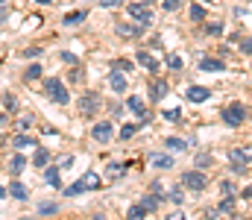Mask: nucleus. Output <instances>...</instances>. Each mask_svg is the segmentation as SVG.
Segmentation results:
<instances>
[{"mask_svg":"<svg viewBox=\"0 0 252 220\" xmlns=\"http://www.w3.org/2000/svg\"><path fill=\"white\" fill-rule=\"evenodd\" d=\"M220 121L226 124V126H244V121H247V109H244V103H238V100H232L229 106H223L220 109Z\"/></svg>","mask_w":252,"mask_h":220,"instance_id":"obj_1","label":"nucleus"},{"mask_svg":"<svg viewBox=\"0 0 252 220\" xmlns=\"http://www.w3.org/2000/svg\"><path fill=\"white\" fill-rule=\"evenodd\" d=\"M126 15H129L135 24H141L144 30H150V27H153V12H150V6H147V3H141V0L129 3V6H126Z\"/></svg>","mask_w":252,"mask_h":220,"instance_id":"obj_2","label":"nucleus"},{"mask_svg":"<svg viewBox=\"0 0 252 220\" xmlns=\"http://www.w3.org/2000/svg\"><path fill=\"white\" fill-rule=\"evenodd\" d=\"M44 91H47V97H50L53 103H59V106L70 103V94H67V88H64V82L59 76H50V79L44 82Z\"/></svg>","mask_w":252,"mask_h":220,"instance_id":"obj_3","label":"nucleus"},{"mask_svg":"<svg viewBox=\"0 0 252 220\" xmlns=\"http://www.w3.org/2000/svg\"><path fill=\"white\" fill-rule=\"evenodd\" d=\"M182 185H185L188 191H193V194H199V191H205L208 176H205V170L193 167V170H185V173H182Z\"/></svg>","mask_w":252,"mask_h":220,"instance_id":"obj_4","label":"nucleus"},{"mask_svg":"<svg viewBox=\"0 0 252 220\" xmlns=\"http://www.w3.org/2000/svg\"><path fill=\"white\" fill-rule=\"evenodd\" d=\"M100 103H103V100H100L97 91H85V94L79 97V115H82V118H94L97 109H100Z\"/></svg>","mask_w":252,"mask_h":220,"instance_id":"obj_5","label":"nucleus"},{"mask_svg":"<svg viewBox=\"0 0 252 220\" xmlns=\"http://www.w3.org/2000/svg\"><path fill=\"white\" fill-rule=\"evenodd\" d=\"M147 88H150V103H158V100H164V97H167L170 82H167V79H161V76H153Z\"/></svg>","mask_w":252,"mask_h":220,"instance_id":"obj_6","label":"nucleus"},{"mask_svg":"<svg viewBox=\"0 0 252 220\" xmlns=\"http://www.w3.org/2000/svg\"><path fill=\"white\" fill-rule=\"evenodd\" d=\"M112 135H115L112 121H100V124H94V129H91V138H94L97 144H109V141H112Z\"/></svg>","mask_w":252,"mask_h":220,"instance_id":"obj_7","label":"nucleus"},{"mask_svg":"<svg viewBox=\"0 0 252 220\" xmlns=\"http://www.w3.org/2000/svg\"><path fill=\"white\" fill-rule=\"evenodd\" d=\"M100 185H103V179H100L97 170H85V173L79 176V188H82V194H85V191H97Z\"/></svg>","mask_w":252,"mask_h":220,"instance_id":"obj_8","label":"nucleus"},{"mask_svg":"<svg viewBox=\"0 0 252 220\" xmlns=\"http://www.w3.org/2000/svg\"><path fill=\"white\" fill-rule=\"evenodd\" d=\"M126 82H129V73L115 71V68H112V73H109V88H112V91H118V94H124Z\"/></svg>","mask_w":252,"mask_h":220,"instance_id":"obj_9","label":"nucleus"},{"mask_svg":"<svg viewBox=\"0 0 252 220\" xmlns=\"http://www.w3.org/2000/svg\"><path fill=\"white\" fill-rule=\"evenodd\" d=\"M135 62H138L141 68H147L150 73L158 71V59H156L153 53H147V50H138V53H135Z\"/></svg>","mask_w":252,"mask_h":220,"instance_id":"obj_10","label":"nucleus"},{"mask_svg":"<svg viewBox=\"0 0 252 220\" xmlns=\"http://www.w3.org/2000/svg\"><path fill=\"white\" fill-rule=\"evenodd\" d=\"M185 97H188L190 103H205V100L211 97V88H205V85H190Z\"/></svg>","mask_w":252,"mask_h":220,"instance_id":"obj_11","label":"nucleus"},{"mask_svg":"<svg viewBox=\"0 0 252 220\" xmlns=\"http://www.w3.org/2000/svg\"><path fill=\"white\" fill-rule=\"evenodd\" d=\"M115 30H118V35H121V38H138V35L144 32V27H141V24H118Z\"/></svg>","mask_w":252,"mask_h":220,"instance_id":"obj_12","label":"nucleus"},{"mask_svg":"<svg viewBox=\"0 0 252 220\" xmlns=\"http://www.w3.org/2000/svg\"><path fill=\"white\" fill-rule=\"evenodd\" d=\"M124 176H126L124 161H112V164L106 167V179H109V182H118V179H124Z\"/></svg>","mask_w":252,"mask_h":220,"instance_id":"obj_13","label":"nucleus"},{"mask_svg":"<svg viewBox=\"0 0 252 220\" xmlns=\"http://www.w3.org/2000/svg\"><path fill=\"white\" fill-rule=\"evenodd\" d=\"M126 106H129V112H135L138 118L147 121V103H144V97H135V94H132V97L126 100Z\"/></svg>","mask_w":252,"mask_h":220,"instance_id":"obj_14","label":"nucleus"},{"mask_svg":"<svg viewBox=\"0 0 252 220\" xmlns=\"http://www.w3.org/2000/svg\"><path fill=\"white\" fill-rule=\"evenodd\" d=\"M199 68H202V71L220 73V71H226V62H223V56H220V59H214V56H205V59L199 62Z\"/></svg>","mask_w":252,"mask_h":220,"instance_id":"obj_15","label":"nucleus"},{"mask_svg":"<svg viewBox=\"0 0 252 220\" xmlns=\"http://www.w3.org/2000/svg\"><path fill=\"white\" fill-rule=\"evenodd\" d=\"M235 209H238V194H226L223 200H220V215H235Z\"/></svg>","mask_w":252,"mask_h":220,"instance_id":"obj_16","label":"nucleus"},{"mask_svg":"<svg viewBox=\"0 0 252 220\" xmlns=\"http://www.w3.org/2000/svg\"><path fill=\"white\" fill-rule=\"evenodd\" d=\"M24 167H27V158H24L21 153H15V156L9 158V173H12V176H21Z\"/></svg>","mask_w":252,"mask_h":220,"instance_id":"obj_17","label":"nucleus"},{"mask_svg":"<svg viewBox=\"0 0 252 220\" xmlns=\"http://www.w3.org/2000/svg\"><path fill=\"white\" fill-rule=\"evenodd\" d=\"M12 147H15V150H27V147H38V141H35L32 135L21 132V135H15V138H12Z\"/></svg>","mask_w":252,"mask_h":220,"instance_id":"obj_18","label":"nucleus"},{"mask_svg":"<svg viewBox=\"0 0 252 220\" xmlns=\"http://www.w3.org/2000/svg\"><path fill=\"white\" fill-rule=\"evenodd\" d=\"M47 161H50V150H47V147H35L32 164H35V167H47Z\"/></svg>","mask_w":252,"mask_h":220,"instance_id":"obj_19","label":"nucleus"},{"mask_svg":"<svg viewBox=\"0 0 252 220\" xmlns=\"http://www.w3.org/2000/svg\"><path fill=\"white\" fill-rule=\"evenodd\" d=\"M150 164H153V167H161V170H167V167H173V156L153 153V156H150Z\"/></svg>","mask_w":252,"mask_h":220,"instance_id":"obj_20","label":"nucleus"},{"mask_svg":"<svg viewBox=\"0 0 252 220\" xmlns=\"http://www.w3.org/2000/svg\"><path fill=\"white\" fill-rule=\"evenodd\" d=\"M44 182L53 185V188H62V176H59V167H44Z\"/></svg>","mask_w":252,"mask_h":220,"instance_id":"obj_21","label":"nucleus"},{"mask_svg":"<svg viewBox=\"0 0 252 220\" xmlns=\"http://www.w3.org/2000/svg\"><path fill=\"white\" fill-rule=\"evenodd\" d=\"M229 158H232V161H238V164L252 167V156L247 153V150H238V147H235V150H229Z\"/></svg>","mask_w":252,"mask_h":220,"instance_id":"obj_22","label":"nucleus"},{"mask_svg":"<svg viewBox=\"0 0 252 220\" xmlns=\"http://www.w3.org/2000/svg\"><path fill=\"white\" fill-rule=\"evenodd\" d=\"M141 206H144L147 212H158V206H161V200H158V197H156L153 191H147V194L141 197Z\"/></svg>","mask_w":252,"mask_h":220,"instance_id":"obj_23","label":"nucleus"},{"mask_svg":"<svg viewBox=\"0 0 252 220\" xmlns=\"http://www.w3.org/2000/svg\"><path fill=\"white\" fill-rule=\"evenodd\" d=\"M150 191H153V194H156L158 200H164V197H170V188H167V185H164L161 179H153V182H150Z\"/></svg>","mask_w":252,"mask_h":220,"instance_id":"obj_24","label":"nucleus"},{"mask_svg":"<svg viewBox=\"0 0 252 220\" xmlns=\"http://www.w3.org/2000/svg\"><path fill=\"white\" fill-rule=\"evenodd\" d=\"M6 191H9V197H12V200H27V197H30V191H27L21 182H12Z\"/></svg>","mask_w":252,"mask_h":220,"instance_id":"obj_25","label":"nucleus"},{"mask_svg":"<svg viewBox=\"0 0 252 220\" xmlns=\"http://www.w3.org/2000/svg\"><path fill=\"white\" fill-rule=\"evenodd\" d=\"M147 215H150V212H147L141 203H138V206H129V212H126V218H129V220H144Z\"/></svg>","mask_w":252,"mask_h":220,"instance_id":"obj_26","label":"nucleus"},{"mask_svg":"<svg viewBox=\"0 0 252 220\" xmlns=\"http://www.w3.org/2000/svg\"><path fill=\"white\" fill-rule=\"evenodd\" d=\"M85 18H88V12H85V9H79V12H70V15H64V24H67V27H73V24H82Z\"/></svg>","mask_w":252,"mask_h":220,"instance_id":"obj_27","label":"nucleus"},{"mask_svg":"<svg viewBox=\"0 0 252 220\" xmlns=\"http://www.w3.org/2000/svg\"><path fill=\"white\" fill-rule=\"evenodd\" d=\"M167 200H173L176 206H182V203H185V185H173V188H170V197H167Z\"/></svg>","mask_w":252,"mask_h":220,"instance_id":"obj_28","label":"nucleus"},{"mask_svg":"<svg viewBox=\"0 0 252 220\" xmlns=\"http://www.w3.org/2000/svg\"><path fill=\"white\" fill-rule=\"evenodd\" d=\"M164 147H167L170 153H182V150H188V141H182V138H167Z\"/></svg>","mask_w":252,"mask_h":220,"instance_id":"obj_29","label":"nucleus"},{"mask_svg":"<svg viewBox=\"0 0 252 220\" xmlns=\"http://www.w3.org/2000/svg\"><path fill=\"white\" fill-rule=\"evenodd\" d=\"M3 112H18V97L15 94H3Z\"/></svg>","mask_w":252,"mask_h":220,"instance_id":"obj_30","label":"nucleus"},{"mask_svg":"<svg viewBox=\"0 0 252 220\" xmlns=\"http://www.w3.org/2000/svg\"><path fill=\"white\" fill-rule=\"evenodd\" d=\"M32 126H35V121H32V115H21V118H18V129H21V132H30Z\"/></svg>","mask_w":252,"mask_h":220,"instance_id":"obj_31","label":"nucleus"},{"mask_svg":"<svg viewBox=\"0 0 252 220\" xmlns=\"http://www.w3.org/2000/svg\"><path fill=\"white\" fill-rule=\"evenodd\" d=\"M190 21H205V6L193 3V6H190Z\"/></svg>","mask_w":252,"mask_h":220,"instance_id":"obj_32","label":"nucleus"},{"mask_svg":"<svg viewBox=\"0 0 252 220\" xmlns=\"http://www.w3.org/2000/svg\"><path fill=\"white\" fill-rule=\"evenodd\" d=\"M38 76H41V65H30V68L24 71V79H27V82H32V79H38Z\"/></svg>","mask_w":252,"mask_h":220,"instance_id":"obj_33","label":"nucleus"},{"mask_svg":"<svg viewBox=\"0 0 252 220\" xmlns=\"http://www.w3.org/2000/svg\"><path fill=\"white\" fill-rule=\"evenodd\" d=\"M138 126H141V124H124V126H121V138H132V135H135V132H138Z\"/></svg>","mask_w":252,"mask_h":220,"instance_id":"obj_34","label":"nucleus"},{"mask_svg":"<svg viewBox=\"0 0 252 220\" xmlns=\"http://www.w3.org/2000/svg\"><path fill=\"white\" fill-rule=\"evenodd\" d=\"M112 68H115V71H124V73H132V62H129V59H115Z\"/></svg>","mask_w":252,"mask_h":220,"instance_id":"obj_35","label":"nucleus"},{"mask_svg":"<svg viewBox=\"0 0 252 220\" xmlns=\"http://www.w3.org/2000/svg\"><path fill=\"white\" fill-rule=\"evenodd\" d=\"M205 32H208V35H223V21H211V24L205 27Z\"/></svg>","mask_w":252,"mask_h":220,"instance_id":"obj_36","label":"nucleus"},{"mask_svg":"<svg viewBox=\"0 0 252 220\" xmlns=\"http://www.w3.org/2000/svg\"><path fill=\"white\" fill-rule=\"evenodd\" d=\"M167 65H170L173 71H182V59H179L176 53H167Z\"/></svg>","mask_w":252,"mask_h":220,"instance_id":"obj_37","label":"nucleus"},{"mask_svg":"<svg viewBox=\"0 0 252 220\" xmlns=\"http://www.w3.org/2000/svg\"><path fill=\"white\" fill-rule=\"evenodd\" d=\"M208 164H211V156H208V153H199V156H196V167H199V170H205Z\"/></svg>","mask_w":252,"mask_h":220,"instance_id":"obj_38","label":"nucleus"},{"mask_svg":"<svg viewBox=\"0 0 252 220\" xmlns=\"http://www.w3.org/2000/svg\"><path fill=\"white\" fill-rule=\"evenodd\" d=\"M179 6H182V0H164V3H161V9H164V12H176Z\"/></svg>","mask_w":252,"mask_h":220,"instance_id":"obj_39","label":"nucleus"},{"mask_svg":"<svg viewBox=\"0 0 252 220\" xmlns=\"http://www.w3.org/2000/svg\"><path fill=\"white\" fill-rule=\"evenodd\" d=\"M229 170H232L235 176H244V173H247L250 167H247V164H238V161H232V167H229Z\"/></svg>","mask_w":252,"mask_h":220,"instance_id":"obj_40","label":"nucleus"},{"mask_svg":"<svg viewBox=\"0 0 252 220\" xmlns=\"http://www.w3.org/2000/svg\"><path fill=\"white\" fill-rule=\"evenodd\" d=\"M241 53H244V56H252V35L241 41Z\"/></svg>","mask_w":252,"mask_h":220,"instance_id":"obj_41","label":"nucleus"},{"mask_svg":"<svg viewBox=\"0 0 252 220\" xmlns=\"http://www.w3.org/2000/svg\"><path fill=\"white\" fill-rule=\"evenodd\" d=\"M82 73H85L82 68H73V71L67 73V82H79V79H82Z\"/></svg>","mask_w":252,"mask_h":220,"instance_id":"obj_42","label":"nucleus"},{"mask_svg":"<svg viewBox=\"0 0 252 220\" xmlns=\"http://www.w3.org/2000/svg\"><path fill=\"white\" fill-rule=\"evenodd\" d=\"M38 53H41V47H27V50H24L21 56H24V59H35Z\"/></svg>","mask_w":252,"mask_h":220,"instance_id":"obj_43","label":"nucleus"},{"mask_svg":"<svg viewBox=\"0 0 252 220\" xmlns=\"http://www.w3.org/2000/svg\"><path fill=\"white\" fill-rule=\"evenodd\" d=\"M220 191H223V197H226V194H235V185H232L229 179H223V182H220Z\"/></svg>","mask_w":252,"mask_h":220,"instance_id":"obj_44","label":"nucleus"},{"mask_svg":"<svg viewBox=\"0 0 252 220\" xmlns=\"http://www.w3.org/2000/svg\"><path fill=\"white\" fill-rule=\"evenodd\" d=\"M64 194H67V197H79V194H82V188H79V182H73L70 188H64Z\"/></svg>","mask_w":252,"mask_h":220,"instance_id":"obj_45","label":"nucleus"},{"mask_svg":"<svg viewBox=\"0 0 252 220\" xmlns=\"http://www.w3.org/2000/svg\"><path fill=\"white\" fill-rule=\"evenodd\" d=\"M38 212L41 215H56V203H44V206H38Z\"/></svg>","mask_w":252,"mask_h":220,"instance_id":"obj_46","label":"nucleus"},{"mask_svg":"<svg viewBox=\"0 0 252 220\" xmlns=\"http://www.w3.org/2000/svg\"><path fill=\"white\" fill-rule=\"evenodd\" d=\"M164 118H167V121H179V118H182V112H179V109H167V112H164Z\"/></svg>","mask_w":252,"mask_h":220,"instance_id":"obj_47","label":"nucleus"},{"mask_svg":"<svg viewBox=\"0 0 252 220\" xmlns=\"http://www.w3.org/2000/svg\"><path fill=\"white\" fill-rule=\"evenodd\" d=\"M62 62H67V65H76V53L64 50V53H62Z\"/></svg>","mask_w":252,"mask_h":220,"instance_id":"obj_48","label":"nucleus"},{"mask_svg":"<svg viewBox=\"0 0 252 220\" xmlns=\"http://www.w3.org/2000/svg\"><path fill=\"white\" fill-rule=\"evenodd\" d=\"M124 0H100V6H106V9H118Z\"/></svg>","mask_w":252,"mask_h":220,"instance_id":"obj_49","label":"nucleus"},{"mask_svg":"<svg viewBox=\"0 0 252 220\" xmlns=\"http://www.w3.org/2000/svg\"><path fill=\"white\" fill-rule=\"evenodd\" d=\"M70 161H73V158H70V156H64V158L56 161V167H70Z\"/></svg>","mask_w":252,"mask_h":220,"instance_id":"obj_50","label":"nucleus"},{"mask_svg":"<svg viewBox=\"0 0 252 220\" xmlns=\"http://www.w3.org/2000/svg\"><path fill=\"white\" fill-rule=\"evenodd\" d=\"M6 12H9V3H6V0H0V18H6Z\"/></svg>","mask_w":252,"mask_h":220,"instance_id":"obj_51","label":"nucleus"},{"mask_svg":"<svg viewBox=\"0 0 252 220\" xmlns=\"http://www.w3.org/2000/svg\"><path fill=\"white\" fill-rule=\"evenodd\" d=\"M6 124H9V112H0V129H3Z\"/></svg>","mask_w":252,"mask_h":220,"instance_id":"obj_52","label":"nucleus"},{"mask_svg":"<svg viewBox=\"0 0 252 220\" xmlns=\"http://www.w3.org/2000/svg\"><path fill=\"white\" fill-rule=\"evenodd\" d=\"M244 200H252V185H247V188H244Z\"/></svg>","mask_w":252,"mask_h":220,"instance_id":"obj_53","label":"nucleus"},{"mask_svg":"<svg viewBox=\"0 0 252 220\" xmlns=\"http://www.w3.org/2000/svg\"><path fill=\"white\" fill-rule=\"evenodd\" d=\"M3 197H9V191H6V188L0 185V200H3Z\"/></svg>","mask_w":252,"mask_h":220,"instance_id":"obj_54","label":"nucleus"},{"mask_svg":"<svg viewBox=\"0 0 252 220\" xmlns=\"http://www.w3.org/2000/svg\"><path fill=\"white\" fill-rule=\"evenodd\" d=\"M38 3H50V0H38Z\"/></svg>","mask_w":252,"mask_h":220,"instance_id":"obj_55","label":"nucleus"},{"mask_svg":"<svg viewBox=\"0 0 252 220\" xmlns=\"http://www.w3.org/2000/svg\"><path fill=\"white\" fill-rule=\"evenodd\" d=\"M141 3H153V0H141Z\"/></svg>","mask_w":252,"mask_h":220,"instance_id":"obj_56","label":"nucleus"}]
</instances>
